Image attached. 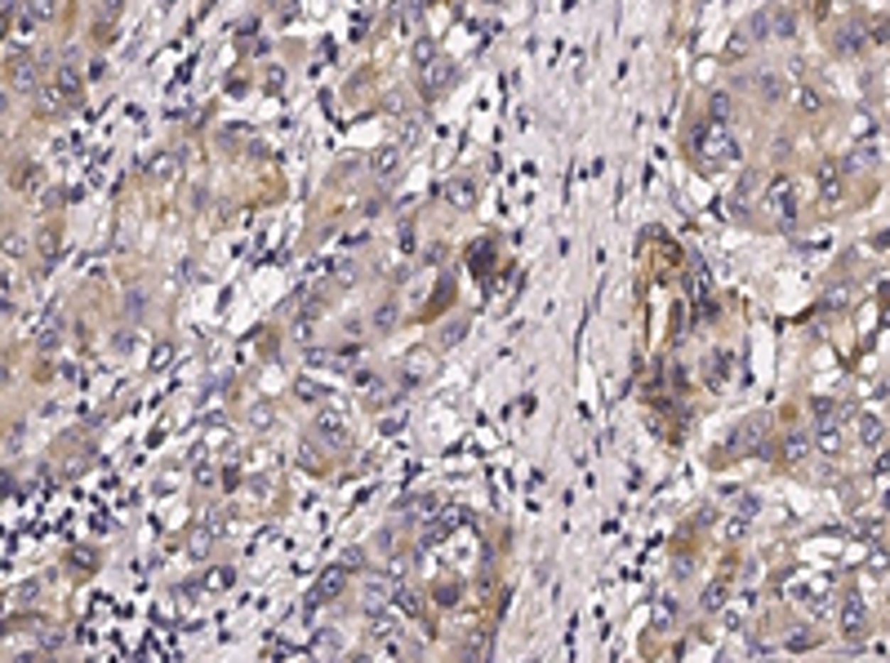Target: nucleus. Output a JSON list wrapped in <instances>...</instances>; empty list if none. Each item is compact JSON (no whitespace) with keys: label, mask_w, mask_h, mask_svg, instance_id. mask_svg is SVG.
I'll list each match as a JSON object with an SVG mask.
<instances>
[{"label":"nucleus","mask_w":890,"mask_h":663,"mask_svg":"<svg viewBox=\"0 0 890 663\" xmlns=\"http://www.w3.org/2000/svg\"><path fill=\"white\" fill-rule=\"evenodd\" d=\"M54 85H58V94H63V103H80V94H85V80H80V62H76V54H67V62H58Z\"/></svg>","instance_id":"20e7f679"},{"label":"nucleus","mask_w":890,"mask_h":663,"mask_svg":"<svg viewBox=\"0 0 890 663\" xmlns=\"http://www.w3.org/2000/svg\"><path fill=\"white\" fill-rule=\"evenodd\" d=\"M316 437H325L330 445H339V441H347V427H343V414H334V410H321V414H316Z\"/></svg>","instance_id":"6e6552de"},{"label":"nucleus","mask_w":890,"mask_h":663,"mask_svg":"<svg viewBox=\"0 0 890 663\" xmlns=\"http://www.w3.org/2000/svg\"><path fill=\"white\" fill-rule=\"evenodd\" d=\"M445 201L455 205V209H472L477 205V183H472V178H450V183H445Z\"/></svg>","instance_id":"423d86ee"},{"label":"nucleus","mask_w":890,"mask_h":663,"mask_svg":"<svg viewBox=\"0 0 890 663\" xmlns=\"http://www.w3.org/2000/svg\"><path fill=\"white\" fill-rule=\"evenodd\" d=\"M805 450H810V441H805V437H797V432H793V437H788V441H783V459H788V463H797V459H805Z\"/></svg>","instance_id":"ddd939ff"},{"label":"nucleus","mask_w":890,"mask_h":663,"mask_svg":"<svg viewBox=\"0 0 890 663\" xmlns=\"http://www.w3.org/2000/svg\"><path fill=\"white\" fill-rule=\"evenodd\" d=\"M761 209H766V219H775L779 227H788L797 219V187H793V178H770L766 183V196H761Z\"/></svg>","instance_id":"f03ea898"},{"label":"nucleus","mask_w":890,"mask_h":663,"mask_svg":"<svg viewBox=\"0 0 890 663\" xmlns=\"http://www.w3.org/2000/svg\"><path fill=\"white\" fill-rule=\"evenodd\" d=\"M797 107H801V111H819V94H815V89H801V94H797Z\"/></svg>","instance_id":"f3484780"},{"label":"nucleus","mask_w":890,"mask_h":663,"mask_svg":"<svg viewBox=\"0 0 890 663\" xmlns=\"http://www.w3.org/2000/svg\"><path fill=\"white\" fill-rule=\"evenodd\" d=\"M357 566H361V552L347 548V552H343V570H357Z\"/></svg>","instance_id":"412c9836"},{"label":"nucleus","mask_w":890,"mask_h":663,"mask_svg":"<svg viewBox=\"0 0 890 663\" xmlns=\"http://www.w3.org/2000/svg\"><path fill=\"white\" fill-rule=\"evenodd\" d=\"M766 427H770L766 414H752V419H744V427H739V432L730 437V450H739V454H757V450H761Z\"/></svg>","instance_id":"7ed1b4c3"},{"label":"nucleus","mask_w":890,"mask_h":663,"mask_svg":"<svg viewBox=\"0 0 890 663\" xmlns=\"http://www.w3.org/2000/svg\"><path fill=\"white\" fill-rule=\"evenodd\" d=\"M414 58H418V62H428V58H432V45H428V40H418V45H414Z\"/></svg>","instance_id":"4be33fe9"},{"label":"nucleus","mask_w":890,"mask_h":663,"mask_svg":"<svg viewBox=\"0 0 890 663\" xmlns=\"http://www.w3.org/2000/svg\"><path fill=\"white\" fill-rule=\"evenodd\" d=\"M369 170H374L379 183H392V178L401 174V152H396V147H379L374 160H369Z\"/></svg>","instance_id":"39448f33"},{"label":"nucleus","mask_w":890,"mask_h":663,"mask_svg":"<svg viewBox=\"0 0 890 663\" xmlns=\"http://www.w3.org/2000/svg\"><path fill=\"white\" fill-rule=\"evenodd\" d=\"M205 583H210V588H223V583H232V570H214V574L205 579Z\"/></svg>","instance_id":"aec40b11"},{"label":"nucleus","mask_w":890,"mask_h":663,"mask_svg":"<svg viewBox=\"0 0 890 663\" xmlns=\"http://www.w3.org/2000/svg\"><path fill=\"white\" fill-rule=\"evenodd\" d=\"M121 5H125V0H98V9H103V13H116Z\"/></svg>","instance_id":"b1692460"},{"label":"nucleus","mask_w":890,"mask_h":663,"mask_svg":"<svg viewBox=\"0 0 890 663\" xmlns=\"http://www.w3.org/2000/svg\"><path fill=\"white\" fill-rule=\"evenodd\" d=\"M721 601H726V579H717V583L708 588V596H703V610H721Z\"/></svg>","instance_id":"2eb2a0df"},{"label":"nucleus","mask_w":890,"mask_h":663,"mask_svg":"<svg viewBox=\"0 0 890 663\" xmlns=\"http://www.w3.org/2000/svg\"><path fill=\"white\" fill-rule=\"evenodd\" d=\"M298 396H308V401H321V388H316L312 378H298Z\"/></svg>","instance_id":"a211bd4d"},{"label":"nucleus","mask_w":890,"mask_h":663,"mask_svg":"<svg viewBox=\"0 0 890 663\" xmlns=\"http://www.w3.org/2000/svg\"><path fill=\"white\" fill-rule=\"evenodd\" d=\"M388 601H392V583H388V579H369V583H365V606L369 610H383Z\"/></svg>","instance_id":"9b49d317"},{"label":"nucleus","mask_w":890,"mask_h":663,"mask_svg":"<svg viewBox=\"0 0 890 663\" xmlns=\"http://www.w3.org/2000/svg\"><path fill=\"white\" fill-rule=\"evenodd\" d=\"M418 72H423V89L432 94V89H441L450 76H455V67H450L445 58H428V62H418Z\"/></svg>","instance_id":"1a4fd4ad"},{"label":"nucleus","mask_w":890,"mask_h":663,"mask_svg":"<svg viewBox=\"0 0 890 663\" xmlns=\"http://www.w3.org/2000/svg\"><path fill=\"white\" fill-rule=\"evenodd\" d=\"M13 5H18V0H0V9H5V23L13 27Z\"/></svg>","instance_id":"393cba45"},{"label":"nucleus","mask_w":890,"mask_h":663,"mask_svg":"<svg viewBox=\"0 0 890 663\" xmlns=\"http://www.w3.org/2000/svg\"><path fill=\"white\" fill-rule=\"evenodd\" d=\"M31 18H54V0H31Z\"/></svg>","instance_id":"dca6fc26"},{"label":"nucleus","mask_w":890,"mask_h":663,"mask_svg":"<svg viewBox=\"0 0 890 663\" xmlns=\"http://www.w3.org/2000/svg\"><path fill=\"white\" fill-rule=\"evenodd\" d=\"M40 254H45V258H49V254H58V241H54V236H45V241H40Z\"/></svg>","instance_id":"5701e85b"},{"label":"nucleus","mask_w":890,"mask_h":663,"mask_svg":"<svg viewBox=\"0 0 890 663\" xmlns=\"http://www.w3.org/2000/svg\"><path fill=\"white\" fill-rule=\"evenodd\" d=\"M334 592H343V566H330L321 579H316V588H312V606L334 601Z\"/></svg>","instance_id":"0eeeda50"},{"label":"nucleus","mask_w":890,"mask_h":663,"mask_svg":"<svg viewBox=\"0 0 890 663\" xmlns=\"http://www.w3.org/2000/svg\"><path fill=\"white\" fill-rule=\"evenodd\" d=\"M152 174H156V178H170V174H174V156H161V160L152 165Z\"/></svg>","instance_id":"6ab92c4d"},{"label":"nucleus","mask_w":890,"mask_h":663,"mask_svg":"<svg viewBox=\"0 0 890 663\" xmlns=\"http://www.w3.org/2000/svg\"><path fill=\"white\" fill-rule=\"evenodd\" d=\"M690 147H695V160L703 165V170H721V165H730V160L739 156V143H734V134H730L721 121L699 125Z\"/></svg>","instance_id":"f257e3e1"},{"label":"nucleus","mask_w":890,"mask_h":663,"mask_svg":"<svg viewBox=\"0 0 890 663\" xmlns=\"http://www.w3.org/2000/svg\"><path fill=\"white\" fill-rule=\"evenodd\" d=\"M819 445H824L828 454L837 450V445H842V432H837V427H832V419H824V427H819Z\"/></svg>","instance_id":"4468645a"},{"label":"nucleus","mask_w":890,"mask_h":663,"mask_svg":"<svg viewBox=\"0 0 890 663\" xmlns=\"http://www.w3.org/2000/svg\"><path fill=\"white\" fill-rule=\"evenodd\" d=\"M842 628H846V637H859V628H864V610L854 596H846V606H842Z\"/></svg>","instance_id":"f8f14e48"},{"label":"nucleus","mask_w":890,"mask_h":663,"mask_svg":"<svg viewBox=\"0 0 890 663\" xmlns=\"http://www.w3.org/2000/svg\"><path fill=\"white\" fill-rule=\"evenodd\" d=\"M5 76H9V85H18V89H31V80H36V72H31V58H27V54H9V62H5Z\"/></svg>","instance_id":"9d476101"}]
</instances>
